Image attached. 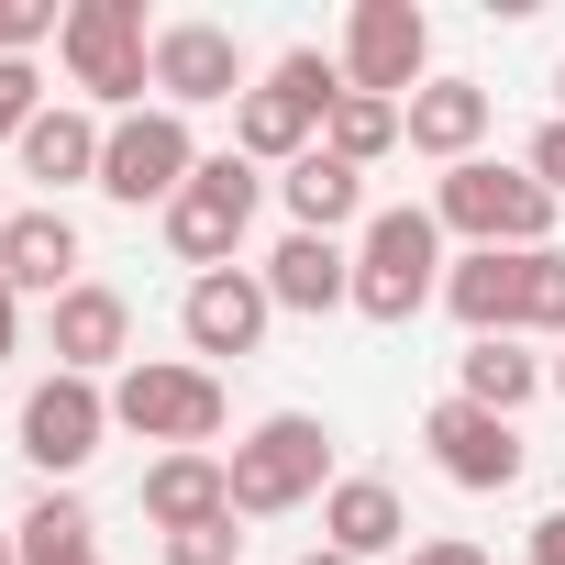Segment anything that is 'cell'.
Masks as SVG:
<instances>
[{"label": "cell", "instance_id": "18", "mask_svg": "<svg viewBox=\"0 0 565 565\" xmlns=\"http://www.w3.org/2000/svg\"><path fill=\"white\" fill-rule=\"evenodd\" d=\"M100 145H111V122H100L89 100H45V122H34L12 156H23V178H45V189H100Z\"/></svg>", "mask_w": 565, "mask_h": 565}, {"label": "cell", "instance_id": "25", "mask_svg": "<svg viewBox=\"0 0 565 565\" xmlns=\"http://www.w3.org/2000/svg\"><path fill=\"white\" fill-rule=\"evenodd\" d=\"M322 145H333L344 167H377L388 145H411V111H399V100H366V89H344V100H333V122H322Z\"/></svg>", "mask_w": 565, "mask_h": 565}, {"label": "cell", "instance_id": "19", "mask_svg": "<svg viewBox=\"0 0 565 565\" xmlns=\"http://www.w3.org/2000/svg\"><path fill=\"white\" fill-rule=\"evenodd\" d=\"M277 200H289V233H366V167H344L333 145H311L300 167H277Z\"/></svg>", "mask_w": 565, "mask_h": 565}, {"label": "cell", "instance_id": "28", "mask_svg": "<svg viewBox=\"0 0 565 565\" xmlns=\"http://www.w3.org/2000/svg\"><path fill=\"white\" fill-rule=\"evenodd\" d=\"M56 23H67L56 0H0V56H34V45H45Z\"/></svg>", "mask_w": 565, "mask_h": 565}, {"label": "cell", "instance_id": "5", "mask_svg": "<svg viewBox=\"0 0 565 565\" xmlns=\"http://www.w3.org/2000/svg\"><path fill=\"white\" fill-rule=\"evenodd\" d=\"M222 466H233V521L311 510V499H333V422H311V411H266Z\"/></svg>", "mask_w": 565, "mask_h": 565}, {"label": "cell", "instance_id": "4", "mask_svg": "<svg viewBox=\"0 0 565 565\" xmlns=\"http://www.w3.org/2000/svg\"><path fill=\"white\" fill-rule=\"evenodd\" d=\"M56 56H67V89L89 111H145L156 89V23H145V0H67V23H56Z\"/></svg>", "mask_w": 565, "mask_h": 565}, {"label": "cell", "instance_id": "20", "mask_svg": "<svg viewBox=\"0 0 565 565\" xmlns=\"http://www.w3.org/2000/svg\"><path fill=\"white\" fill-rule=\"evenodd\" d=\"M145 521H156V532L233 521V466H222V455H156V466H145Z\"/></svg>", "mask_w": 565, "mask_h": 565}, {"label": "cell", "instance_id": "15", "mask_svg": "<svg viewBox=\"0 0 565 565\" xmlns=\"http://www.w3.org/2000/svg\"><path fill=\"white\" fill-rule=\"evenodd\" d=\"M255 277H266V300H277V311H300V322L355 311V244H333V233H289Z\"/></svg>", "mask_w": 565, "mask_h": 565}, {"label": "cell", "instance_id": "14", "mask_svg": "<svg viewBox=\"0 0 565 565\" xmlns=\"http://www.w3.org/2000/svg\"><path fill=\"white\" fill-rule=\"evenodd\" d=\"M45 333H56V377H122L134 366V300L111 277H78V289L45 311Z\"/></svg>", "mask_w": 565, "mask_h": 565}, {"label": "cell", "instance_id": "8", "mask_svg": "<svg viewBox=\"0 0 565 565\" xmlns=\"http://www.w3.org/2000/svg\"><path fill=\"white\" fill-rule=\"evenodd\" d=\"M200 178V134L178 122V111H122L111 122V145H100V200H122V211H167L178 189Z\"/></svg>", "mask_w": 565, "mask_h": 565}, {"label": "cell", "instance_id": "13", "mask_svg": "<svg viewBox=\"0 0 565 565\" xmlns=\"http://www.w3.org/2000/svg\"><path fill=\"white\" fill-rule=\"evenodd\" d=\"M266 322H277V300H266L255 266H211V277H189V300H178V333H189L200 366H211V355H255Z\"/></svg>", "mask_w": 565, "mask_h": 565}, {"label": "cell", "instance_id": "7", "mask_svg": "<svg viewBox=\"0 0 565 565\" xmlns=\"http://www.w3.org/2000/svg\"><path fill=\"white\" fill-rule=\"evenodd\" d=\"M255 211H266V167H244V156H200V178L167 200V255L211 277V266H233V255H244Z\"/></svg>", "mask_w": 565, "mask_h": 565}, {"label": "cell", "instance_id": "26", "mask_svg": "<svg viewBox=\"0 0 565 565\" xmlns=\"http://www.w3.org/2000/svg\"><path fill=\"white\" fill-rule=\"evenodd\" d=\"M521 333H543V344H565V244H543V255H521Z\"/></svg>", "mask_w": 565, "mask_h": 565}, {"label": "cell", "instance_id": "21", "mask_svg": "<svg viewBox=\"0 0 565 565\" xmlns=\"http://www.w3.org/2000/svg\"><path fill=\"white\" fill-rule=\"evenodd\" d=\"M322 543H333V554H355V565L399 554V543H411L399 488H388V477H333V499H322Z\"/></svg>", "mask_w": 565, "mask_h": 565}, {"label": "cell", "instance_id": "35", "mask_svg": "<svg viewBox=\"0 0 565 565\" xmlns=\"http://www.w3.org/2000/svg\"><path fill=\"white\" fill-rule=\"evenodd\" d=\"M0 565H23V532H12V521H0Z\"/></svg>", "mask_w": 565, "mask_h": 565}, {"label": "cell", "instance_id": "37", "mask_svg": "<svg viewBox=\"0 0 565 565\" xmlns=\"http://www.w3.org/2000/svg\"><path fill=\"white\" fill-rule=\"evenodd\" d=\"M554 100H565V67H554Z\"/></svg>", "mask_w": 565, "mask_h": 565}, {"label": "cell", "instance_id": "33", "mask_svg": "<svg viewBox=\"0 0 565 565\" xmlns=\"http://www.w3.org/2000/svg\"><path fill=\"white\" fill-rule=\"evenodd\" d=\"M532 565H565V510H543V521H532Z\"/></svg>", "mask_w": 565, "mask_h": 565}, {"label": "cell", "instance_id": "22", "mask_svg": "<svg viewBox=\"0 0 565 565\" xmlns=\"http://www.w3.org/2000/svg\"><path fill=\"white\" fill-rule=\"evenodd\" d=\"M444 311L466 322V344H488V333H521V255H488V244H466V255L444 266Z\"/></svg>", "mask_w": 565, "mask_h": 565}, {"label": "cell", "instance_id": "34", "mask_svg": "<svg viewBox=\"0 0 565 565\" xmlns=\"http://www.w3.org/2000/svg\"><path fill=\"white\" fill-rule=\"evenodd\" d=\"M543 388H554V399H565V344H554V355H543Z\"/></svg>", "mask_w": 565, "mask_h": 565}, {"label": "cell", "instance_id": "11", "mask_svg": "<svg viewBox=\"0 0 565 565\" xmlns=\"http://www.w3.org/2000/svg\"><path fill=\"white\" fill-rule=\"evenodd\" d=\"M255 67H244V34L233 23H156V111H211V100H244Z\"/></svg>", "mask_w": 565, "mask_h": 565}, {"label": "cell", "instance_id": "6", "mask_svg": "<svg viewBox=\"0 0 565 565\" xmlns=\"http://www.w3.org/2000/svg\"><path fill=\"white\" fill-rule=\"evenodd\" d=\"M222 411H233L222 399V366H200V355H134L111 377V433H145L167 455H211Z\"/></svg>", "mask_w": 565, "mask_h": 565}, {"label": "cell", "instance_id": "38", "mask_svg": "<svg viewBox=\"0 0 565 565\" xmlns=\"http://www.w3.org/2000/svg\"><path fill=\"white\" fill-rule=\"evenodd\" d=\"M0 233H12V211H0Z\"/></svg>", "mask_w": 565, "mask_h": 565}, {"label": "cell", "instance_id": "12", "mask_svg": "<svg viewBox=\"0 0 565 565\" xmlns=\"http://www.w3.org/2000/svg\"><path fill=\"white\" fill-rule=\"evenodd\" d=\"M422 444H433V466H444L455 488H477V499L521 488V422H499V411H477V399H433V411H422Z\"/></svg>", "mask_w": 565, "mask_h": 565}, {"label": "cell", "instance_id": "3", "mask_svg": "<svg viewBox=\"0 0 565 565\" xmlns=\"http://www.w3.org/2000/svg\"><path fill=\"white\" fill-rule=\"evenodd\" d=\"M444 222L422 211V200H388V211H366V233H355V311L366 322H422L433 300H444Z\"/></svg>", "mask_w": 565, "mask_h": 565}, {"label": "cell", "instance_id": "2", "mask_svg": "<svg viewBox=\"0 0 565 565\" xmlns=\"http://www.w3.org/2000/svg\"><path fill=\"white\" fill-rule=\"evenodd\" d=\"M554 211L565 200L532 167H499V156H466V167L433 178V222L466 233V244H488V255H543L554 244Z\"/></svg>", "mask_w": 565, "mask_h": 565}, {"label": "cell", "instance_id": "32", "mask_svg": "<svg viewBox=\"0 0 565 565\" xmlns=\"http://www.w3.org/2000/svg\"><path fill=\"white\" fill-rule=\"evenodd\" d=\"M12 355H23V289L0 277V366H12Z\"/></svg>", "mask_w": 565, "mask_h": 565}, {"label": "cell", "instance_id": "16", "mask_svg": "<svg viewBox=\"0 0 565 565\" xmlns=\"http://www.w3.org/2000/svg\"><path fill=\"white\" fill-rule=\"evenodd\" d=\"M0 277H12L23 300L56 311V300L78 289V222H67L56 200H45V211H12V233H0Z\"/></svg>", "mask_w": 565, "mask_h": 565}, {"label": "cell", "instance_id": "1", "mask_svg": "<svg viewBox=\"0 0 565 565\" xmlns=\"http://www.w3.org/2000/svg\"><path fill=\"white\" fill-rule=\"evenodd\" d=\"M333 100H344V56H322V45L266 56L255 89L233 100V156H244V167H300V156L322 145Z\"/></svg>", "mask_w": 565, "mask_h": 565}, {"label": "cell", "instance_id": "29", "mask_svg": "<svg viewBox=\"0 0 565 565\" xmlns=\"http://www.w3.org/2000/svg\"><path fill=\"white\" fill-rule=\"evenodd\" d=\"M167 565H244V532H233V521H200V532H167Z\"/></svg>", "mask_w": 565, "mask_h": 565}, {"label": "cell", "instance_id": "24", "mask_svg": "<svg viewBox=\"0 0 565 565\" xmlns=\"http://www.w3.org/2000/svg\"><path fill=\"white\" fill-rule=\"evenodd\" d=\"M12 532H23V565H100V521H89L78 488H45Z\"/></svg>", "mask_w": 565, "mask_h": 565}, {"label": "cell", "instance_id": "17", "mask_svg": "<svg viewBox=\"0 0 565 565\" xmlns=\"http://www.w3.org/2000/svg\"><path fill=\"white\" fill-rule=\"evenodd\" d=\"M399 111H411V156H433V167H466V156L488 145V122H499V100H488L477 78H433V89H411Z\"/></svg>", "mask_w": 565, "mask_h": 565}, {"label": "cell", "instance_id": "31", "mask_svg": "<svg viewBox=\"0 0 565 565\" xmlns=\"http://www.w3.org/2000/svg\"><path fill=\"white\" fill-rule=\"evenodd\" d=\"M411 565H488V543H466V532H433V543H411Z\"/></svg>", "mask_w": 565, "mask_h": 565}, {"label": "cell", "instance_id": "36", "mask_svg": "<svg viewBox=\"0 0 565 565\" xmlns=\"http://www.w3.org/2000/svg\"><path fill=\"white\" fill-rule=\"evenodd\" d=\"M300 565H355V554H333V543H311V554H300Z\"/></svg>", "mask_w": 565, "mask_h": 565}, {"label": "cell", "instance_id": "27", "mask_svg": "<svg viewBox=\"0 0 565 565\" xmlns=\"http://www.w3.org/2000/svg\"><path fill=\"white\" fill-rule=\"evenodd\" d=\"M45 122V78H34V56H0V145H23Z\"/></svg>", "mask_w": 565, "mask_h": 565}, {"label": "cell", "instance_id": "9", "mask_svg": "<svg viewBox=\"0 0 565 565\" xmlns=\"http://www.w3.org/2000/svg\"><path fill=\"white\" fill-rule=\"evenodd\" d=\"M100 433H111V388H100V377H34V388H23L12 444H23V466H34L45 488H78V466L100 455Z\"/></svg>", "mask_w": 565, "mask_h": 565}, {"label": "cell", "instance_id": "30", "mask_svg": "<svg viewBox=\"0 0 565 565\" xmlns=\"http://www.w3.org/2000/svg\"><path fill=\"white\" fill-rule=\"evenodd\" d=\"M521 167H532V178H543V189H554V200H565V111H554V122H543V134H532V156H521Z\"/></svg>", "mask_w": 565, "mask_h": 565}, {"label": "cell", "instance_id": "23", "mask_svg": "<svg viewBox=\"0 0 565 565\" xmlns=\"http://www.w3.org/2000/svg\"><path fill=\"white\" fill-rule=\"evenodd\" d=\"M532 388H543V355H532L521 333H488V344L455 355V399H477V411H499V422H521Z\"/></svg>", "mask_w": 565, "mask_h": 565}, {"label": "cell", "instance_id": "10", "mask_svg": "<svg viewBox=\"0 0 565 565\" xmlns=\"http://www.w3.org/2000/svg\"><path fill=\"white\" fill-rule=\"evenodd\" d=\"M344 89H366V100L433 89V12L422 0H355L344 12Z\"/></svg>", "mask_w": 565, "mask_h": 565}]
</instances>
